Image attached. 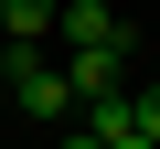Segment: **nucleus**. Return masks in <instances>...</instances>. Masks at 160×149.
<instances>
[{
  "label": "nucleus",
  "mask_w": 160,
  "mask_h": 149,
  "mask_svg": "<svg viewBox=\"0 0 160 149\" xmlns=\"http://www.w3.org/2000/svg\"><path fill=\"white\" fill-rule=\"evenodd\" d=\"M11 117H32V128L75 117V85H64V64H53L43 43H11Z\"/></svg>",
  "instance_id": "f257e3e1"
},
{
  "label": "nucleus",
  "mask_w": 160,
  "mask_h": 149,
  "mask_svg": "<svg viewBox=\"0 0 160 149\" xmlns=\"http://www.w3.org/2000/svg\"><path fill=\"white\" fill-rule=\"evenodd\" d=\"M128 53H139V43H86V53H64L75 107H86V96H118V85H128Z\"/></svg>",
  "instance_id": "f03ea898"
},
{
  "label": "nucleus",
  "mask_w": 160,
  "mask_h": 149,
  "mask_svg": "<svg viewBox=\"0 0 160 149\" xmlns=\"http://www.w3.org/2000/svg\"><path fill=\"white\" fill-rule=\"evenodd\" d=\"M53 43H64V53H86V43H139V32L107 11V0H53Z\"/></svg>",
  "instance_id": "7ed1b4c3"
},
{
  "label": "nucleus",
  "mask_w": 160,
  "mask_h": 149,
  "mask_svg": "<svg viewBox=\"0 0 160 149\" xmlns=\"http://www.w3.org/2000/svg\"><path fill=\"white\" fill-rule=\"evenodd\" d=\"M53 32V0H0V43H43Z\"/></svg>",
  "instance_id": "20e7f679"
},
{
  "label": "nucleus",
  "mask_w": 160,
  "mask_h": 149,
  "mask_svg": "<svg viewBox=\"0 0 160 149\" xmlns=\"http://www.w3.org/2000/svg\"><path fill=\"white\" fill-rule=\"evenodd\" d=\"M128 138H149V149H160V85H128Z\"/></svg>",
  "instance_id": "39448f33"
},
{
  "label": "nucleus",
  "mask_w": 160,
  "mask_h": 149,
  "mask_svg": "<svg viewBox=\"0 0 160 149\" xmlns=\"http://www.w3.org/2000/svg\"><path fill=\"white\" fill-rule=\"evenodd\" d=\"M64 149H96V138H86V128H75V138H64Z\"/></svg>",
  "instance_id": "423d86ee"
},
{
  "label": "nucleus",
  "mask_w": 160,
  "mask_h": 149,
  "mask_svg": "<svg viewBox=\"0 0 160 149\" xmlns=\"http://www.w3.org/2000/svg\"><path fill=\"white\" fill-rule=\"evenodd\" d=\"M107 149H149V138H107Z\"/></svg>",
  "instance_id": "0eeeda50"
}]
</instances>
